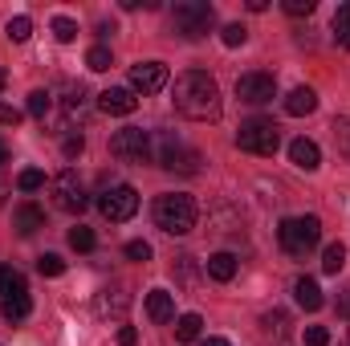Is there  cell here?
<instances>
[{
    "label": "cell",
    "mask_w": 350,
    "mask_h": 346,
    "mask_svg": "<svg viewBox=\"0 0 350 346\" xmlns=\"http://www.w3.org/2000/svg\"><path fill=\"white\" fill-rule=\"evenodd\" d=\"M172 102H175V110H179L183 118H191V122H212V118H220V86H216V78L204 74V70L179 74L175 86H172Z\"/></svg>",
    "instance_id": "cell-1"
},
{
    "label": "cell",
    "mask_w": 350,
    "mask_h": 346,
    "mask_svg": "<svg viewBox=\"0 0 350 346\" xmlns=\"http://www.w3.org/2000/svg\"><path fill=\"white\" fill-rule=\"evenodd\" d=\"M155 224H159L167 237H187V232L196 228V204H191V196H183V191H163V196L155 200Z\"/></svg>",
    "instance_id": "cell-2"
},
{
    "label": "cell",
    "mask_w": 350,
    "mask_h": 346,
    "mask_svg": "<svg viewBox=\"0 0 350 346\" xmlns=\"http://www.w3.org/2000/svg\"><path fill=\"white\" fill-rule=\"evenodd\" d=\"M277 241H281V249H285L289 257H306V253L318 249V241H322V220H318V216H289V220H281Z\"/></svg>",
    "instance_id": "cell-3"
},
{
    "label": "cell",
    "mask_w": 350,
    "mask_h": 346,
    "mask_svg": "<svg viewBox=\"0 0 350 346\" xmlns=\"http://www.w3.org/2000/svg\"><path fill=\"white\" fill-rule=\"evenodd\" d=\"M172 25H175L179 37L200 41V37L212 33V25H216V8H212L208 0H179V4L172 8Z\"/></svg>",
    "instance_id": "cell-4"
},
{
    "label": "cell",
    "mask_w": 350,
    "mask_h": 346,
    "mask_svg": "<svg viewBox=\"0 0 350 346\" xmlns=\"http://www.w3.org/2000/svg\"><path fill=\"white\" fill-rule=\"evenodd\" d=\"M237 147L241 151H249V155H277V147H281V131H277V122L273 118H249V122H241V131H237Z\"/></svg>",
    "instance_id": "cell-5"
},
{
    "label": "cell",
    "mask_w": 350,
    "mask_h": 346,
    "mask_svg": "<svg viewBox=\"0 0 350 346\" xmlns=\"http://www.w3.org/2000/svg\"><path fill=\"white\" fill-rule=\"evenodd\" d=\"M110 155L122 163H147L151 159V131L143 127H122L110 135Z\"/></svg>",
    "instance_id": "cell-6"
},
{
    "label": "cell",
    "mask_w": 350,
    "mask_h": 346,
    "mask_svg": "<svg viewBox=\"0 0 350 346\" xmlns=\"http://www.w3.org/2000/svg\"><path fill=\"white\" fill-rule=\"evenodd\" d=\"M98 212H102L110 224H122V220H131V216L139 212V191H135L131 183H114V187H106V191L98 196Z\"/></svg>",
    "instance_id": "cell-7"
},
{
    "label": "cell",
    "mask_w": 350,
    "mask_h": 346,
    "mask_svg": "<svg viewBox=\"0 0 350 346\" xmlns=\"http://www.w3.org/2000/svg\"><path fill=\"white\" fill-rule=\"evenodd\" d=\"M49 191H53V204H57L62 212H82V208L90 204L86 191H82V179H78L74 168H66V172L57 175V179L49 183Z\"/></svg>",
    "instance_id": "cell-8"
},
{
    "label": "cell",
    "mask_w": 350,
    "mask_h": 346,
    "mask_svg": "<svg viewBox=\"0 0 350 346\" xmlns=\"http://www.w3.org/2000/svg\"><path fill=\"white\" fill-rule=\"evenodd\" d=\"M237 98L249 102V106H265L277 98V78L265 74V70H253V74H241L237 78Z\"/></svg>",
    "instance_id": "cell-9"
},
{
    "label": "cell",
    "mask_w": 350,
    "mask_h": 346,
    "mask_svg": "<svg viewBox=\"0 0 350 346\" xmlns=\"http://www.w3.org/2000/svg\"><path fill=\"white\" fill-rule=\"evenodd\" d=\"M163 86H167V66L163 62H139V66H131V90L159 94Z\"/></svg>",
    "instance_id": "cell-10"
},
{
    "label": "cell",
    "mask_w": 350,
    "mask_h": 346,
    "mask_svg": "<svg viewBox=\"0 0 350 346\" xmlns=\"http://www.w3.org/2000/svg\"><path fill=\"white\" fill-rule=\"evenodd\" d=\"M131 310V293L122 285H106L98 297H94V314L98 318H122Z\"/></svg>",
    "instance_id": "cell-11"
},
{
    "label": "cell",
    "mask_w": 350,
    "mask_h": 346,
    "mask_svg": "<svg viewBox=\"0 0 350 346\" xmlns=\"http://www.w3.org/2000/svg\"><path fill=\"white\" fill-rule=\"evenodd\" d=\"M135 106H139V98H135V90H126V86H110L98 94V110L102 114H131Z\"/></svg>",
    "instance_id": "cell-12"
},
{
    "label": "cell",
    "mask_w": 350,
    "mask_h": 346,
    "mask_svg": "<svg viewBox=\"0 0 350 346\" xmlns=\"http://www.w3.org/2000/svg\"><path fill=\"white\" fill-rule=\"evenodd\" d=\"M289 159H293V168H301V172H318V168H322V151H318L314 139H293V143H289Z\"/></svg>",
    "instance_id": "cell-13"
},
{
    "label": "cell",
    "mask_w": 350,
    "mask_h": 346,
    "mask_svg": "<svg viewBox=\"0 0 350 346\" xmlns=\"http://www.w3.org/2000/svg\"><path fill=\"white\" fill-rule=\"evenodd\" d=\"M147 318H151L155 326H163V322L175 318V297L167 289H151V293H147Z\"/></svg>",
    "instance_id": "cell-14"
},
{
    "label": "cell",
    "mask_w": 350,
    "mask_h": 346,
    "mask_svg": "<svg viewBox=\"0 0 350 346\" xmlns=\"http://www.w3.org/2000/svg\"><path fill=\"white\" fill-rule=\"evenodd\" d=\"M293 297H297V306L310 310V314L322 310V302H326V297H322V285H318L314 277H297V281H293Z\"/></svg>",
    "instance_id": "cell-15"
},
{
    "label": "cell",
    "mask_w": 350,
    "mask_h": 346,
    "mask_svg": "<svg viewBox=\"0 0 350 346\" xmlns=\"http://www.w3.org/2000/svg\"><path fill=\"white\" fill-rule=\"evenodd\" d=\"M12 224H16L21 237H33L37 228H45V212H41L37 204H21V208L12 212Z\"/></svg>",
    "instance_id": "cell-16"
},
{
    "label": "cell",
    "mask_w": 350,
    "mask_h": 346,
    "mask_svg": "<svg viewBox=\"0 0 350 346\" xmlns=\"http://www.w3.org/2000/svg\"><path fill=\"white\" fill-rule=\"evenodd\" d=\"M318 110V94L310 86H297L289 90V98H285V114H293V118H301V114H314Z\"/></svg>",
    "instance_id": "cell-17"
},
{
    "label": "cell",
    "mask_w": 350,
    "mask_h": 346,
    "mask_svg": "<svg viewBox=\"0 0 350 346\" xmlns=\"http://www.w3.org/2000/svg\"><path fill=\"white\" fill-rule=\"evenodd\" d=\"M204 269H208V277H212V281H232L241 265H237V257H232V253H212Z\"/></svg>",
    "instance_id": "cell-18"
},
{
    "label": "cell",
    "mask_w": 350,
    "mask_h": 346,
    "mask_svg": "<svg viewBox=\"0 0 350 346\" xmlns=\"http://www.w3.org/2000/svg\"><path fill=\"white\" fill-rule=\"evenodd\" d=\"M29 310H33L29 293H12V297H4V302H0V314H4V322H25V318H29Z\"/></svg>",
    "instance_id": "cell-19"
},
{
    "label": "cell",
    "mask_w": 350,
    "mask_h": 346,
    "mask_svg": "<svg viewBox=\"0 0 350 346\" xmlns=\"http://www.w3.org/2000/svg\"><path fill=\"white\" fill-rule=\"evenodd\" d=\"M200 330H204V318H200V314H183V318L175 322V343H196Z\"/></svg>",
    "instance_id": "cell-20"
},
{
    "label": "cell",
    "mask_w": 350,
    "mask_h": 346,
    "mask_svg": "<svg viewBox=\"0 0 350 346\" xmlns=\"http://www.w3.org/2000/svg\"><path fill=\"white\" fill-rule=\"evenodd\" d=\"M342 265H347V245L342 241H334V245H326L322 249V273H342Z\"/></svg>",
    "instance_id": "cell-21"
},
{
    "label": "cell",
    "mask_w": 350,
    "mask_h": 346,
    "mask_svg": "<svg viewBox=\"0 0 350 346\" xmlns=\"http://www.w3.org/2000/svg\"><path fill=\"white\" fill-rule=\"evenodd\" d=\"M12 293H29V289H25V277H21L12 265H0V302L12 297Z\"/></svg>",
    "instance_id": "cell-22"
},
{
    "label": "cell",
    "mask_w": 350,
    "mask_h": 346,
    "mask_svg": "<svg viewBox=\"0 0 350 346\" xmlns=\"http://www.w3.org/2000/svg\"><path fill=\"white\" fill-rule=\"evenodd\" d=\"M29 33H33V21H29L25 12H21V16H8V25H4V37H8V41L21 45V41H29Z\"/></svg>",
    "instance_id": "cell-23"
},
{
    "label": "cell",
    "mask_w": 350,
    "mask_h": 346,
    "mask_svg": "<svg viewBox=\"0 0 350 346\" xmlns=\"http://www.w3.org/2000/svg\"><path fill=\"white\" fill-rule=\"evenodd\" d=\"M49 110H53V94H49V90H33V94H29V114L45 122Z\"/></svg>",
    "instance_id": "cell-24"
},
{
    "label": "cell",
    "mask_w": 350,
    "mask_h": 346,
    "mask_svg": "<svg viewBox=\"0 0 350 346\" xmlns=\"http://www.w3.org/2000/svg\"><path fill=\"white\" fill-rule=\"evenodd\" d=\"M62 106H66V114L74 118V114L86 106V86H82V82H78V86L70 82V86H66V98H62Z\"/></svg>",
    "instance_id": "cell-25"
},
{
    "label": "cell",
    "mask_w": 350,
    "mask_h": 346,
    "mask_svg": "<svg viewBox=\"0 0 350 346\" xmlns=\"http://www.w3.org/2000/svg\"><path fill=\"white\" fill-rule=\"evenodd\" d=\"M334 41L350 49V4H338V12H334Z\"/></svg>",
    "instance_id": "cell-26"
},
{
    "label": "cell",
    "mask_w": 350,
    "mask_h": 346,
    "mask_svg": "<svg viewBox=\"0 0 350 346\" xmlns=\"http://www.w3.org/2000/svg\"><path fill=\"white\" fill-rule=\"evenodd\" d=\"M86 66L94 70V74H106V70L114 66V57H110V49H106V45H94V49L86 53Z\"/></svg>",
    "instance_id": "cell-27"
},
{
    "label": "cell",
    "mask_w": 350,
    "mask_h": 346,
    "mask_svg": "<svg viewBox=\"0 0 350 346\" xmlns=\"http://www.w3.org/2000/svg\"><path fill=\"white\" fill-rule=\"evenodd\" d=\"M37 273H41V277H62V273H66V261L57 257V253H41V257H37Z\"/></svg>",
    "instance_id": "cell-28"
},
{
    "label": "cell",
    "mask_w": 350,
    "mask_h": 346,
    "mask_svg": "<svg viewBox=\"0 0 350 346\" xmlns=\"http://www.w3.org/2000/svg\"><path fill=\"white\" fill-rule=\"evenodd\" d=\"M70 249H78V253H90V249H94V228H86V224L70 228Z\"/></svg>",
    "instance_id": "cell-29"
},
{
    "label": "cell",
    "mask_w": 350,
    "mask_h": 346,
    "mask_svg": "<svg viewBox=\"0 0 350 346\" xmlns=\"http://www.w3.org/2000/svg\"><path fill=\"white\" fill-rule=\"evenodd\" d=\"M220 41H224L228 49H237V45L249 41V29H245V25H224V29H220Z\"/></svg>",
    "instance_id": "cell-30"
},
{
    "label": "cell",
    "mask_w": 350,
    "mask_h": 346,
    "mask_svg": "<svg viewBox=\"0 0 350 346\" xmlns=\"http://www.w3.org/2000/svg\"><path fill=\"white\" fill-rule=\"evenodd\" d=\"M16 187H21V191H37V187H45V172H37V168H25V172L16 175Z\"/></svg>",
    "instance_id": "cell-31"
},
{
    "label": "cell",
    "mask_w": 350,
    "mask_h": 346,
    "mask_svg": "<svg viewBox=\"0 0 350 346\" xmlns=\"http://www.w3.org/2000/svg\"><path fill=\"white\" fill-rule=\"evenodd\" d=\"M53 37H57V41H66V45H70V41H74V37H78V25H74V21H70V16H53Z\"/></svg>",
    "instance_id": "cell-32"
},
{
    "label": "cell",
    "mask_w": 350,
    "mask_h": 346,
    "mask_svg": "<svg viewBox=\"0 0 350 346\" xmlns=\"http://www.w3.org/2000/svg\"><path fill=\"white\" fill-rule=\"evenodd\" d=\"M261 326L269 334H285V326H289V318H285V310H269L261 318Z\"/></svg>",
    "instance_id": "cell-33"
},
{
    "label": "cell",
    "mask_w": 350,
    "mask_h": 346,
    "mask_svg": "<svg viewBox=\"0 0 350 346\" xmlns=\"http://www.w3.org/2000/svg\"><path fill=\"white\" fill-rule=\"evenodd\" d=\"M334 143H338V151L350 159V118H334Z\"/></svg>",
    "instance_id": "cell-34"
},
{
    "label": "cell",
    "mask_w": 350,
    "mask_h": 346,
    "mask_svg": "<svg viewBox=\"0 0 350 346\" xmlns=\"http://www.w3.org/2000/svg\"><path fill=\"white\" fill-rule=\"evenodd\" d=\"M82 151H86V139H82V135H70V139L62 143V155H66V159H78Z\"/></svg>",
    "instance_id": "cell-35"
},
{
    "label": "cell",
    "mask_w": 350,
    "mask_h": 346,
    "mask_svg": "<svg viewBox=\"0 0 350 346\" xmlns=\"http://www.w3.org/2000/svg\"><path fill=\"white\" fill-rule=\"evenodd\" d=\"M306 346H330V330L326 326H306Z\"/></svg>",
    "instance_id": "cell-36"
},
{
    "label": "cell",
    "mask_w": 350,
    "mask_h": 346,
    "mask_svg": "<svg viewBox=\"0 0 350 346\" xmlns=\"http://www.w3.org/2000/svg\"><path fill=\"white\" fill-rule=\"evenodd\" d=\"M281 8H285L289 16H310V12H314V0H285Z\"/></svg>",
    "instance_id": "cell-37"
},
{
    "label": "cell",
    "mask_w": 350,
    "mask_h": 346,
    "mask_svg": "<svg viewBox=\"0 0 350 346\" xmlns=\"http://www.w3.org/2000/svg\"><path fill=\"white\" fill-rule=\"evenodd\" d=\"M126 257L131 261H151V245H147V241H131V245H126Z\"/></svg>",
    "instance_id": "cell-38"
},
{
    "label": "cell",
    "mask_w": 350,
    "mask_h": 346,
    "mask_svg": "<svg viewBox=\"0 0 350 346\" xmlns=\"http://www.w3.org/2000/svg\"><path fill=\"white\" fill-rule=\"evenodd\" d=\"M16 122H21V110L8 106V102H0V127H16Z\"/></svg>",
    "instance_id": "cell-39"
},
{
    "label": "cell",
    "mask_w": 350,
    "mask_h": 346,
    "mask_svg": "<svg viewBox=\"0 0 350 346\" xmlns=\"http://www.w3.org/2000/svg\"><path fill=\"white\" fill-rule=\"evenodd\" d=\"M118 346H139V330L135 326H122L118 330Z\"/></svg>",
    "instance_id": "cell-40"
},
{
    "label": "cell",
    "mask_w": 350,
    "mask_h": 346,
    "mask_svg": "<svg viewBox=\"0 0 350 346\" xmlns=\"http://www.w3.org/2000/svg\"><path fill=\"white\" fill-rule=\"evenodd\" d=\"M338 318H347L350 322V289L347 293H338Z\"/></svg>",
    "instance_id": "cell-41"
},
{
    "label": "cell",
    "mask_w": 350,
    "mask_h": 346,
    "mask_svg": "<svg viewBox=\"0 0 350 346\" xmlns=\"http://www.w3.org/2000/svg\"><path fill=\"white\" fill-rule=\"evenodd\" d=\"M204 346H232L228 338H204Z\"/></svg>",
    "instance_id": "cell-42"
},
{
    "label": "cell",
    "mask_w": 350,
    "mask_h": 346,
    "mask_svg": "<svg viewBox=\"0 0 350 346\" xmlns=\"http://www.w3.org/2000/svg\"><path fill=\"white\" fill-rule=\"evenodd\" d=\"M0 163H8V147H4V139H0Z\"/></svg>",
    "instance_id": "cell-43"
},
{
    "label": "cell",
    "mask_w": 350,
    "mask_h": 346,
    "mask_svg": "<svg viewBox=\"0 0 350 346\" xmlns=\"http://www.w3.org/2000/svg\"><path fill=\"white\" fill-rule=\"evenodd\" d=\"M8 86V74H4V70H0V90Z\"/></svg>",
    "instance_id": "cell-44"
},
{
    "label": "cell",
    "mask_w": 350,
    "mask_h": 346,
    "mask_svg": "<svg viewBox=\"0 0 350 346\" xmlns=\"http://www.w3.org/2000/svg\"><path fill=\"white\" fill-rule=\"evenodd\" d=\"M0 208H4V183H0Z\"/></svg>",
    "instance_id": "cell-45"
}]
</instances>
